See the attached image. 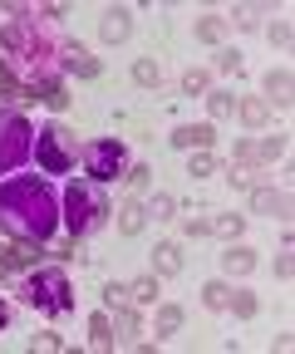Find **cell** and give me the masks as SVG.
<instances>
[{"label": "cell", "instance_id": "obj_13", "mask_svg": "<svg viewBox=\"0 0 295 354\" xmlns=\"http://www.w3.org/2000/svg\"><path fill=\"white\" fill-rule=\"evenodd\" d=\"M64 74H79V79H99V59L89 50H79V44H69L64 50Z\"/></svg>", "mask_w": 295, "mask_h": 354}, {"label": "cell", "instance_id": "obj_32", "mask_svg": "<svg viewBox=\"0 0 295 354\" xmlns=\"http://www.w3.org/2000/svg\"><path fill=\"white\" fill-rule=\"evenodd\" d=\"M104 305H108V310H118V305H133V300H129V286L108 281V286H104Z\"/></svg>", "mask_w": 295, "mask_h": 354}, {"label": "cell", "instance_id": "obj_2", "mask_svg": "<svg viewBox=\"0 0 295 354\" xmlns=\"http://www.w3.org/2000/svg\"><path fill=\"white\" fill-rule=\"evenodd\" d=\"M25 300L45 315H69L74 310V290H69V276L64 271H35L25 281Z\"/></svg>", "mask_w": 295, "mask_h": 354}, {"label": "cell", "instance_id": "obj_20", "mask_svg": "<svg viewBox=\"0 0 295 354\" xmlns=\"http://www.w3.org/2000/svg\"><path fill=\"white\" fill-rule=\"evenodd\" d=\"M182 305H158V339H167V335H178L182 330Z\"/></svg>", "mask_w": 295, "mask_h": 354}, {"label": "cell", "instance_id": "obj_14", "mask_svg": "<svg viewBox=\"0 0 295 354\" xmlns=\"http://www.w3.org/2000/svg\"><path fill=\"white\" fill-rule=\"evenodd\" d=\"M129 30H133V15L129 10H104V25H99V35L108 39V44H118V39H129Z\"/></svg>", "mask_w": 295, "mask_h": 354}, {"label": "cell", "instance_id": "obj_10", "mask_svg": "<svg viewBox=\"0 0 295 354\" xmlns=\"http://www.w3.org/2000/svg\"><path fill=\"white\" fill-rule=\"evenodd\" d=\"M30 94H35V104H45V109H69V94H64V84L59 79H35L30 84Z\"/></svg>", "mask_w": 295, "mask_h": 354}, {"label": "cell", "instance_id": "obj_45", "mask_svg": "<svg viewBox=\"0 0 295 354\" xmlns=\"http://www.w3.org/2000/svg\"><path fill=\"white\" fill-rule=\"evenodd\" d=\"M6 325H10V310H6V305H0V330H6Z\"/></svg>", "mask_w": 295, "mask_h": 354}, {"label": "cell", "instance_id": "obj_28", "mask_svg": "<svg viewBox=\"0 0 295 354\" xmlns=\"http://www.w3.org/2000/svg\"><path fill=\"white\" fill-rule=\"evenodd\" d=\"M256 153H261V162H276V158H285V153H290V138H285V133H276V138L256 143Z\"/></svg>", "mask_w": 295, "mask_h": 354}, {"label": "cell", "instance_id": "obj_24", "mask_svg": "<svg viewBox=\"0 0 295 354\" xmlns=\"http://www.w3.org/2000/svg\"><path fill=\"white\" fill-rule=\"evenodd\" d=\"M138 335V310L133 305H118V320H113V339H133Z\"/></svg>", "mask_w": 295, "mask_h": 354}, {"label": "cell", "instance_id": "obj_41", "mask_svg": "<svg viewBox=\"0 0 295 354\" xmlns=\"http://www.w3.org/2000/svg\"><path fill=\"white\" fill-rule=\"evenodd\" d=\"M276 276H280V281H290V276H295V261H290V246H285V251L276 256Z\"/></svg>", "mask_w": 295, "mask_h": 354}, {"label": "cell", "instance_id": "obj_19", "mask_svg": "<svg viewBox=\"0 0 295 354\" xmlns=\"http://www.w3.org/2000/svg\"><path fill=\"white\" fill-rule=\"evenodd\" d=\"M143 221H148V212H143L138 202H123V207H118V232H123V236H138Z\"/></svg>", "mask_w": 295, "mask_h": 354}, {"label": "cell", "instance_id": "obj_9", "mask_svg": "<svg viewBox=\"0 0 295 354\" xmlns=\"http://www.w3.org/2000/svg\"><path fill=\"white\" fill-rule=\"evenodd\" d=\"M212 143H217V128L212 123H182L173 133V148H182V153H202V148H212Z\"/></svg>", "mask_w": 295, "mask_h": 354}, {"label": "cell", "instance_id": "obj_37", "mask_svg": "<svg viewBox=\"0 0 295 354\" xmlns=\"http://www.w3.org/2000/svg\"><path fill=\"white\" fill-rule=\"evenodd\" d=\"M227 183H231L236 192H251V167H241V162H231V167H227Z\"/></svg>", "mask_w": 295, "mask_h": 354}, {"label": "cell", "instance_id": "obj_1", "mask_svg": "<svg viewBox=\"0 0 295 354\" xmlns=\"http://www.w3.org/2000/svg\"><path fill=\"white\" fill-rule=\"evenodd\" d=\"M55 221H59L55 192L39 177H10V183H0V232L45 246L55 236Z\"/></svg>", "mask_w": 295, "mask_h": 354}, {"label": "cell", "instance_id": "obj_33", "mask_svg": "<svg viewBox=\"0 0 295 354\" xmlns=\"http://www.w3.org/2000/svg\"><path fill=\"white\" fill-rule=\"evenodd\" d=\"M30 349H35V354H64V339H59V335H35Z\"/></svg>", "mask_w": 295, "mask_h": 354}, {"label": "cell", "instance_id": "obj_11", "mask_svg": "<svg viewBox=\"0 0 295 354\" xmlns=\"http://www.w3.org/2000/svg\"><path fill=\"white\" fill-rule=\"evenodd\" d=\"M266 94L276 99V109H290V99H295V74H290V69H271V74H266Z\"/></svg>", "mask_w": 295, "mask_h": 354}, {"label": "cell", "instance_id": "obj_8", "mask_svg": "<svg viewBox=\"0 0 295 354\" xmlns=\"http://www.w3.org/2000/svg\"><path fill=\"white\" fill-rule=\"evenodd\" d=\"M39 246L35 241H0V281H10L15 271H35Z\"/></svg>", "mask_w": 295, "mask_h": 354}, {"label": "cell", "instance_id": "obj_25", "mask_svg": "<svg viewBox=\"0 0 295 354\" xmlns=\"http://www.w3.org/2000/svg\"><path fill=\"white\" fill-rule=\"evenodd\" d=\"M133 84L158 88V84H162V64H158V59H138V64H133Z\"/></svg>", "mask_w": 295, "mask_h": 354}, {"label": "cell", "instance_id": "obj_42", "mask_svg": "<svg viewBox=\"0 0 295 354\" xmlns=\"http://www.w3.org/2000/svg\"><path fill=\"white\" fill-rule=\"evenodd\" d=\"M187 236H212V216H192L187 221Z\"/></svg>", "mask_w": 295, "mask_h": 354}, {"label": "cell", "instance_id": "obj_43", "mask_svg": "<svg viewBox=\"0 0 295 354\" xmlns=\"http://www.w3.org/2000/svg\"><path fill=\"white\" fill-rule=\"evenodd\" d=\"M236 25H256V10H251V6H236Z\"/></svg>", "mask_w": 295, "mask_h": 354}, {"label": "cell", "instance_id": "obj_38", "mask_svg": "<svg viewBox=\"0 0 295 354\" xmlns=\"http://www.w3.org/2000/svg\"><path fill=\"white\" fill-rule=\"evenodd\" d=\"M231 162H241V167H251V162H261L256 143H251V138H241V143H236V158H231Z\"/></svg>", "mask_w": 295, "mask_h": 354}, {"label": "cell", "instance_id": "obj_4", "mask_svg": "<svg viewBox=\"0 0 295 354\" xmlns=\"http://www.w3.org/2000/svg\"><path fill=\"white\" fill-rule=\"evenodd\" d=\"M30 153H35V128H30V118L0 109V172L20 167Z\"/></svg>", "mask_w": 295, "mask_h": 354}, {"label": "cell", "instance_id": "obj_3", "mask_svg": "<svg viewBox=\"0 0 295 354\" xmlns=\"http://www.w3.org/2000/svg\"><path fill=\"white\" fill-rule=\"evenodd\" d=\"M79 138H74V133L64 128V123H55V128H39V138H35V158H39V167H45V172H69L74 162H79Z\"/></svg>", "mask_w": 295, "mask_h": 354}, {"label": "cell", "instance_id": "obj_44", "mask_svg": "<svg viewBox=\"0 0 295 354\" xmlns=\"http://www.w3.org/2000/svg\"><path fill=\"white\" fill-rule=\"evenodd\" d=\"M39 15H50V20H64V15H69V6H59V0H55V6H45Z\"/></svg>", "mask_w": 295, "mask_h": 354}, {"label": "cell", "instance_id": "obj_40", "mask_svg": "<svg viewBox=\"0 0 295 354\" xmlns=\"http://www.w3.org/2000/svg\"><path fill=\"white\" fill-rule=\"evenodd\" d=\"M217 69H222V74H236V69H241V55H236V50H217Z\"/></svg>", "mask_w": 295, "mask_h": 354}, {"label": "cell", "instance_id": "obj_36", "mask_svg": "<svg viewBox=\"0 0 295 354\" xmlns=\"http://www.w3.org/2000/svg\"><path fill=\"white\" fill-rule=\"evenodd\" d=\"M182 94H207V69H187L182 74Z\"/></svg>", "mask_w": 295, "mask_h": 354}, {"label": "cell", "instance_id": "obj_27", "mask_svg": "<svg viewBox=\"0 0 295 354\" xmlns=\"http://www.w3.org/2000/svg\"><path fill=\"white\" fill-rule=\"evenodd\" d=\"M222 162L212 158V148H202V153H192V162H187V177H212Z\"/></svg>", "mask_w": 295, "mask_h": 354}, {"label": "cell", "instance_id": "obj_31", "mask_svg": "<svg viewBox=\"0 0 295 354\" xmlns=\"http://www.w3.org/2000/svg\"><path fill=\"white\" fill-rule=\"evenodd\" d=\"M143 212H148V216H158V221H162V216H173V212H178V197H167V192H158V197H153V202H148V207H143Z\"/></svg>", "mask_w": 295, "mask_h": 354}, {"label": "cell", "instance_id": "obj_23", "mask_svg": "<svg viewBox=\"0 0 295 354\" xmlns=\"http://www.w3.org/2000/svg\"><path fill=\"white\" fill-rule=\"evenodd\" d=\"M197 39H202V44H222V39H227V20L202 15V20H197Z\"/></svg>", "mask_w": 295, "mask_h": 354}, {"label": "cell", "instance_id": "obj_5", "mask_svg": "<svg viewBox=\"0 0 295 354\" xmlns=\"http://www.w3.org/2000/svg\"><path fill=\"white\" fill-rule=\"evenodd\" d=\"M84 167H89L94 183H113V177L123 172V162H129V148H123V138H99V143H84Z\"/></svg>", "mask_w": 295, "mask_h": 354}, {"label": "cell", "instance_id": "obj_15", "mask_svg": "<svg viewBox=\"0 0 295 354\" xmlns=\"http://www.w3.org/2000/svg\"><path fill=\"white\" fill-rule=\"evenodd\" d=\"M222 271L227 276H251V271H256V251H251V246H227Z\"/></svg>", "mask_w": 295, "mask_h": 354}, {"label": "cell", "instance_id": "obj_7", "mask_svg": "<svg viewBox=\"0 0 295 354\" xmlns=\"http://www.w3.org/2000/svg\"><path fill=\"white\" fill-rule=\"evenodd\" d=\"M0 50L20 55V59H45V39L35 35L30 20H10V25H0Z\"/></svg>", "mask_w": 295, "mask_h": 354}, {"label": "cell", "instance_id": "obj_39", "mask_svg": "<svg viewBox=\"0 0 295 354\" xmlns=\"http://www.w3.org/2000/svg\"><path fill=\"white\" fill-rule=\"evenodd\" d=\"M290 39H295L290 20H276V25H271V44H280V50H290Z\"/></svg>", "mask_w": 295, "mask_h": 354}, {"label": "cell", "instance_id": "obj_17", "mask_svg": "<svg viewBox=\"0 0 295 354\" xmlns=\"http://www.w3.org/2000/svg\"><path fill=\"white\" fill-rule=\"evenodd\" d=\"M89 344H94L99 354L118 344V339H113V320H108V315H89Z\"/></svg>", "mask_w": 295, "mask_h": 354}, {"label": "cell", "instance_id": "obj_18", "mask_svg": "<svg viewBox=\"0 0 295 354\" xmlns=\"http://www.w3.org/2000/svg\"><path fill=\"white\" fill-rule=\"evenodd\" d=\"M236 113H241L246 128H266L271 123V104L266 99H246V104H236Z\"/></svg>", "mask_w": 295, "mask_h": 354}, {"label": "cell", "instance_id": "obj_35", "mask_svg": "<svg viewBox=\"0 0 295 354\" xmlns=\"http://www.w3.org/2000/svg\"><path fill=\"white\" fill-rule=\"evenodd\" d=\"M123 183H129L133 192H143V187L153 183V167H148V162H138V167H129V177H123Z\"/></svg>", "mask_w": 295, "mask_h": 354}, {"label": "cell", "instance_id": "obj_12", "mask_svg": "<svg viewBox=\"0 0 295 354\" xmlns=\"http://www.w3.org/2000/svg\"><path fill=\"white\" fill-rule=\"evenodd\" d=\"M251 207H256L261 216H290V197H280L271 187H251Z\"/></svg>", "mask_w": 295, "mask_h": 354}, {"label": "cell", "instance_id": "obj_22", "mask_svg": "<svg viewBox=\"0 0 295 354\" xmlns=\"http://www.w3.org/2000/svg\"><path fill=\"white\" fill-rule=\"evenodd\" d=\"M202 305H207V310H227V305H231V286H227V281H207V286H202Z\"/></svg>", "mask_w": 295, "mask_h": 354}, {"label": "cell", "instance_id": "obj_30", "mask_svg": "<svg viewBox=\"0 0 295 354\" xmlns=\"http://www.w3.org/2000/svg\"><path fill=\"white\" fill-rule=\"evenodd\" d=\"M227 310H236L241 320H251V315H256V295H251V290H231V305Z\"/></svg>", "mask_w": 295, "mask_h": 354}, {"label": "cell", "instance_id": "obj_21", "mask_svg": "<svg viewBox=\"0 0 295 354\" xmlns=\"http://www.w3.org/2000/svg\"><path fill=\"white\" fill-rule=\"evenodd\" d=\"M0 99H20V104H35V94L15 84V74H10V64H6V59H0Z\"/></svg>", "mask_w": 295, "mask_h": 354}, {"label": "cell", "instance_id": "obj_29", "mask_svg": "<svg viewBox=\"0 0 295 354\" xmlns=\"http://www.w3.org/2000/svg\"><path fill=\"white\" fill-rule=\"evenodd\" d=\"M241 227H246V216H212V236H241Z\"/></svg>", "mask_w": 295, "mask_h": 354}, {"label": "cell", "instance_id": "obj_16", "mask_svg": "<svg viewBox=\"0 0 295 354\" xmlns=\"http://www.w3.org/2000/svg\"><path fill=\"white\" fill-rule=\"evenodd\" d=\"M182 271V251L173 246V241H162L158 251H153V276H178Z\"/></svg>", "mask_w": 295, "mask_h": 354}, {"label": "cell", "instance_id": "obj_26", "mask_svg": "<svg viewBox=\"0 0 295 354\" xmlns=\"http://www.w3.org/2000/svg\"><path fill=\"white\" fill-rule=\"evenodd\" d=\"M129 300H133V305H153V300H158V276H138V281L129 286Z\"/></svg>", "mask_w": 295, "mask_h": 354}, {"label": "cell", "instance_id": "obj_6", "mask_svg": "<svg viewBox=\"0 0 295 354\" xmlns=\"http://www.w3.org/2000/svg\"><path fill=\"white\" fill-rule=\"evenodd\" d=\"M99 216H108V207H104V197H94V192H84L79 183L64 192V227H69V236H84L89 227H99Z\"/></svg>", "mask_w": 295, "mask_h": 354}, {"label": "cell", "instance_id": "obj_34", "mask_svg": "<svg viewBox=\"0 0 295 354\" xmlns=\"http://www.w3.org/2000/svg\"><path fill=\"white\" fill-rule=\"evenodd\" d=\"M207 109H212V118H231V113H236V99H231V94H212V99H207Z\"/></svg>", "mask_w": 295, "mask_h": 354}]
</instances>
